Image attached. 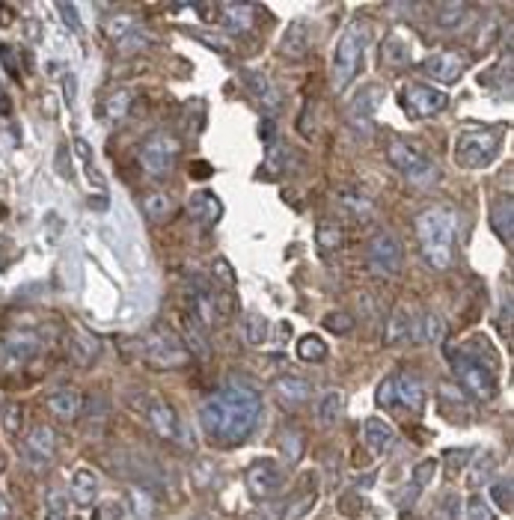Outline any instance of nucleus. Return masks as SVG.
I'll list each match as a JSON object with an SVG mask.
<instances>
[{"label": "nucleus", "mask_w": 514, "mask_h": 520, "mask_svg": "<svg viewBox=\"0 0 514 520\" xmlns=\"http://www.w3.org/2000/svg\"><path fill=\"white\" fill-rule=\"evenodd\" d=\"M259 413H262L259 392L244 384H229L220 392H214L211 399H206V405L199 408V426L211 443L232 446L253 431Z\"/></svg>", "instance_id": "obj_1"}, {"label": "nucleus", "mask_w": 514, "mask_h": 520, "mask_svg": "<svg viewBox=\"0 0 514 520\" xmlns=\"http://www.w3.org/2000/svg\"><path fill=\"white\" fill-rule=\"evenodd\" d=\"M416 241H420L425 265L437 271H446L455 262V236H458V217L455 211L443 206H432L420 211L416 217Z\"/></svg>", "instance_id": "obj_2"}, {"label": "nucleus", "mask_w": 514, "mask_h": 520, "mask_svg": "<svg viewBox=\"0 0 514 520\" xmlns=\"http://www.w3.org/2000/svg\"><path fill=\"white\" fill-rule=\"evenodd\" d=\"M449 366L461 380V387L470 392V399L476 401H494L499 396V380H497V369L479 360L476 354H467L461 348H449Z\"/></svg>", "instance_id": "obj_3"}, {"label": "nucleus", "mask_w": 514, "mask_h": 520, "mask_svg": "<svg viewBox=\"0 0 514 520\" xmlns=\"http://www.w3.org/2000/svg\"><path fill=\"white\" fill-rule=\"evenodd\" d=\"M387 161L399 169V173L408 178L416 188H428L437 182V164L432 155H425L420 146L404 140V137H395L387 143Z\"/></svg>", "instance_id": "obj_4"}, {"label": "nucleus", "mask_w": 514, "mask_h": 520, "mask_svg": "<svg viewBox=\"0 0 514 520\" xmlns=\"http://www.w3.org/2000/svg\"><path fill=\"white\" fill-rule=\"evenodd\" d=\"M502 134L494 129H470L455 140V164L461 169H485L497 161Z\"/></svg>", "instance_id": "obj_5"}, {"label": "nucleus", "mask_w": 514, "mask_h": 520, "mask_svg": "<svg viewBox=\"0 0 514 520\" xmlns=\"http://www.w3.org/2000/svg\"><path fill=\"white\" fill-rule=\"evenodd\" d=\"M363 60V27L360 24H348L342 30V36L336 42L334 51V66H330V81H334V90L342 92L351 81L357 78Z\"/></svg>", "instance_id": "obj_6"}, {"label": "nucleus", "mask_w": 514, "mask_h": 520, "mask_svg": "<svg viewBox=\"0 0 514 520\" xmlns=\"http://www.w3.org/2000/svg\"><path fill=\"white\" fill-rule=\"evenodd\" d=\"M188 348L170 327H152L143 336V360L155 369H179L188 363Z\"/></svg>", "instance_id": "obj_7"}, {"label": "nucleus", "mask_w": 514, "mask_h": 520, "mask_svg": "<svg viewBox=\"0 0 514 520\" xmlns=\"http://www.w3.org/2000/svg\"><path fill=\"white\" fill-rule=\"evenodd\" d=\"M179 140L173 134L167 131H158L152 134L149 140L141 146V155H137V161H141V169L146 176L152 178H164L173 173V167L179 161Z\"/></svg>", "instance_id": "obj_8"}, {"label": "nucleus", "mask_w": 514, "mask_h": 520, "mask_svg": "<svg viewBox=\"0 0 514 520\" xmlns=\"http://www.w3.org/2000/svg\"><path fill=\"white\" fill-rule=\"evenodd\" d=\"M399 104L416 122V120H428V116L441 113L449 104V95L437 87H428V83L408 81V83H402V90H399Z\"/></svg>", "instance_id": "obj_9"}, {"label": "nucleus", "mask_w": 514, "mask_h": 520, "mask_svg": "<svg viewBox=\"0 0 514 520\" xmlns=\"http://www.w3.org/2000/svg\"><path fill=\"white\" fill-rule=\"evenodd\" d=\"M141 401L143 405H137L141 408V417L146 419V426L152 429L160 440H170V443L181 440V419L167 399H160L158 392H146Z\"/></svg>", "instance_id": "obj_10"}, {"label": "nucleus", "mask_w": 514, "mask_h": 520, "mask_svg": "<svg viewBox=\"0 0 514 520\" xmlns=\"http://www.w3.org/2000/svg\"><path fill=\"white\" fill-rule=\"evenodd\" d=\"M366 262L378 277H395L404 265V247L399 236L393 232H378L366 244Z\"/></svg>", "instance_id": "obj_11"}, {"label": "nucleus", "mask_w": 514, "mask_h": 520, "mask_svg": "<svg viewBox=\"0 0 514 520\" xmlns=\"http://www.w3.org/2000/svg\"><path fill=\"white\" fill-rule=\"evenodd\" d=\"M104 36L120 54H134V51L149 48V42H152V36L134 15H111L104 21Z\"/></svg>", "instance_id": "obj_12"}, {"label": "nucleus", "mask_w": 514, "mask_h": 520, "mask_svg": "<svg viewBox=\"0 0 514 520\" xmlns=\"http://www.w3.org/2000/svg\"><path fill=\"white\" fill-rule=\"evenodd\" d=\"M42 351V336L36 331H13L0 339V369L13 371L27 366Z\"/></svg>", "instance_id": "obj_13"}, {"label": "nucleus", "mask_w": 514, "mask_h": 520, "mask_svg": "<svg viewBox=\"0 0 514 520\" xmlns=\"http://www.w3.org/2000/svg\"><path fill=\"white\" fill-rule=\"evenodd\" d=\"M244 482H247V491L253 500H274V496L283 491V467L271 458L253 461L247 467Z\"/></svg>", "instance_id": "obj_14"}, {"label": "nucleus", "mask_w": 514, "mask_h": 520, "mask_svg": "<svg viewBox=\"0 0 514 520\" xmlns=\"http://www.w3.org/2000/svg\"><path fill=\"white\" fill-rule=\"evenodd\" d=\"M57 455V434L51 426H34L24 440H21V458H24L34 470H45Z\"/></svg>", "instance_id": "obj_15"}, {"label": "nucleus", "mask_w": 514, "mask_h": 520, "mask_svg": "<svg viewBox=\"0 0 514 520\" xmlns=\"http://www.w3.org/2000/svg\"><path fill=\"white\" fill-rule=\"evenodd\" d=\"M271 396L280 408H301L313 396V384L297 375H280L271 380Z\"/></svg>", "instance_id": "obj_16"}, {"label": "nucleus", "mask_w": 514, "mask_h": 520, "mask_svg": "<svg viewBox=\"0 0 514 520\" xmlns=\"http://www.w3.org/2000/svg\"><path fill=\"white\" fill-rule=\"evenodd\" d=\"M313 39H315V30H313V21L309 18H295L292 24L286 27V34L280 36V51L286 57L292 60H301L313 51Z\"/></svg>", "instance_id": "obj_17"}, {"label": "nucleus", "mask_w": 514, "mask_h": 520, "mask_svg": "<svg viewBox=\"0 0 514 520\" xmlns=\"http://www.w3.org/2000/svg\"><path fill=\"white\" fill-rule=\"evenodd\" d=\"M318 503V473H304L301 482H297L292 500L286 506V520H304Z\"/></svg>", "instance_id": "obj_18"}, {"label": "nucleus", "mask_w": 514, "mask_h": 520, "mask_svg": "<svg viewBox=\"0 0 514 520\" xmlns=\"http://www.w3.org/2000/svg\"><path fill=\"white\" fill-rule=\"evenodd\" d=\"M464 69H467V60L458 54V51H441V54H432L422 63V72L428 78L441 83H455L464 74Z\"/></svg>", "instance_id": "obj_19"}, {"label": "nucleus", "mask_w": 514, "mask_h": 520, "mask_svg": "<svg viewBox=\"0 0 514 520\" xmlns=\"http://www.w3.org/2000/svg\"><path fill=\"white\" fill-rule=\"evenodd\" d=\"M66 351H69V360L74 366L90 369L95 360H99L102 345H99V339L83 331V327H72L69 336H66Z\"/></svg>", "instance_id": "obj_20"}, {"label": "nucleus", "mask_w": 514, "mask_h": 520, "mask_svg": "<svg viewBox=\"0 0 514 520\" xmlns=\"http://www.w3.org/2000/svg\"><path fill=\"white\" fill-rule=\"evenodd\" d=\"M381 101H383V90L381 87H366L354 99V104L348 108V122L354 125L357 134H369L372 131V116H374V111H378Z\"/></svg>", "instance_id": "obj_21"}, {"label": "nucleus", "mask_w": 514, "mask_h": 520, "mask_svg": "<svg viewBox=\"0 0 514 520\" xmlns=\"http://www.w3.org/2000/svg\"><path fill=\"white\" fill-rule=\"evenodd\" d=\"M393 392H395V405H402L411 413H422L425 408V387L422 380L411 375V371H402V375H393Z\"/></svg>", "instance_id": "obj_22"}, {"label": "nucleus", "mask_w": 514, "mask_h": 520, "mask_svg": "<svg viewBox=\"0 0 514 520\" xmlns=\"http://www.w3.org/2000/svg\"><path fill=\"white\" fill-rule=\"evenodd\" d=\"M241 81H244V87H247V92H253V99L262 104L265 111H280V104H283V99H280V92H276V87H274V81L267 78L265 72H256V69H244L241 72Z\"/></svg>", "instance_id": "obj_23"}, {"label": "nucleus", "mask_w": 514, "mask_h": 520, "mask_svg": "<svg viewBox=\"0 0 514 520\" xmlns=\"http://www.w3.org/2000/svg\"><path fill=\"white\" fill-rule=\"evenodd\" d=\"M336 206L354 223H369L374 217V203L354 185H345L336 190Z\"/></svg>", "instance_id": "obj_24"}, {"label": "nucleus", "mask_w": 514, "mask_h": 520, "mask_svg": "<svg viewBox=\"0 0 514 520\" xmlns=\"http://www.w3.org/2000/svg\"><path fill=\"white\" fill-rule=\"evenodd\" d=\"M214 15H218V24L235 30V34H247L256 27L253 4H214Z\"/></svg>", "instance_id": "obj_25"}, {"label": "nucleus", "mask_w": 514, "mask_h": 520, "mask_svg": "<svg viewBox=\"0 0 514 520\" xmlns=\"http://www.w3.org/2000/svg\"><path fill=\"white\" fill-rule=\"evenodd\" d=\"M411 51H413V45H411V34H408V30H404V27H393L390 34H387V39H383V45H381V57H383L387 66L402 69V66H408V63H411Z\"/></svg>", "instance_id": "obj_26"}, {"label": "nucleus", "mask_w": 514, "mask_h": 520, "mask_svg": "<svg viewBox=\"0 0 514 520\" xmlns=\"http://www.w3.org/2000/svg\"><path fill=\"white\" fill-rule=\"evenodd\" d=\"M490 226L494 232L502 238L506 247H511V236H514V199L506 190V194H499L494 199V206H490Z\"/></svg>", "instance_id": "obj_27"}, {"label": "nucleus", "mask_w": 514, "mask_h": 520, "mask_svg": "<svg viewBox=\"0 0 514 520\" xmlns=\"http://www.w3.org/2000/svg\"><path fill=\"white\" fill-rule=\"evenodd\" d=\"M45 405H48V410H51L57 419H63V422H72V419L81 413V408H83V399H81V392H78V390L63 387V390H53V392H48Z\"/></svg>", "instance_id": "obj_28"}, {"label": "nucleus", "mask_w": 514, "mask_h": 520, "mask_svg": "<svg viewBox=\"0 0 514 520\" xmlns=\"http://www.w3.org/2000/svg\"><path fill=\"white\" fill-rule=\"evenodd\" d=\"M188 215L199 220L202 226H214V223L223 217V203L211 194V190H197L188 203Z\"/></svg>", "instance_id": "obj_29"}, {"label": "nucleus", "mask_w": 514, "mask_h": 520, "mask_svg": "<svg viewBox=\"0 0 514 520\" xmlns=\"http://www.w3.org/2000/svg\"><path fill=\"white\" fill-rule=\"evenodd\" d=\"M363 440H366L369 446V452L372 455H383L393 446L395 440V431L387 419H381V417H369L366 422H363Z\"/></svg>", "instance_id": "obj_30"}, {"label": "nucleus", "mask_w": 514, "mask_h": 520, "mask_svg": "<svg viewBox=\"0 0 514 520\" xmlns=\"http://www.w3.org/2000/svg\"><path fill=\"white\" fill-rule=\"evenodd\" d=\"M69 494H72L74 506H81V508L92 506V503H95V496H99V476H95L92 470H87V467L74 470Z\"/></svg>", "instance_id": "obj_31"}, {"label": "nucleus", "mask_w": 514, "mask_h": 520, "mask_svg": "<svg viewBox=\"0 0 514 520\" xmlns=\"http://www.w3.org/2000/svg\"><path fill=\"white\" fill-rule=\"evenodd\" d=\"M434 473H437V458H425L413 467V476H411V485H408V491H404V500L402 506L404 508H411L416 500H420V494L428 491V485L434 482Z\"/></svg>", "instance_id": "obj_32"}, {"label": "nucleus", "mask_w": 514, "mask_h": 520, "mask_svg": "<svg viewBox=\"0 0 514 520\" xmlns=\"http://www.w3.org/2000/svg\"><path fill=\"white\" fill-rule=\"evenodd\" d=\"M181 339H185V345L190 354H197L199 360H206L209 357V331L202 327L194 315H181Z\"/></svg>", "instance_id": "obj_33"}, {"label": "nucleus", "mask_w": 514, "mask_h": 520, "mask_svg": "<svg viewBox=\"0 0 514 520\" xmlns=\"http://www.w3.org/2000/svg\"><path fill=\"white\" fill-rule=\"evenodd\" d=\"M446 336V324L441 315L434 313H422L420 318H413V331L411 339H416L420 345H437Z\"/></svg>", "instance_id": "obj_34"}, {"label": "nucleus", "mask_w": 514, "mask_h": 520, "mask_svg": "<svg viewBox=\"0 0 514 520\" xmlns=\"http://www.w3.org/2000/svg\"><path fill=\"white\" fill-rule=\"evenodd\" d=\"M143 215L152 223H167L176 215V199L167 194V190H149L143 197Z\"/></svg>", "instance_id": "obj_35"}, {"label": "nucleus", "mask_w": 514, "mask_h": 520, "mask_svg": "<svg viewBox=\"0 0 514 520\" xmlns=\"http://www.w3.org/2000/svg\"><path fill=\"white\" fill-rule=\"evenodd\" d=\"M470 9L467 4H437L434 6V21H437V27H443V30H458V27H464L467 21H470Z\"/></svg>", "instance_id": "obj_36"}, {"label": "nucleus", "mask_w": 514, "mask_h": 520, "mask_svg": "<svg viewBox=\"0 0 514 520\" xmlns=\"http://www.w3.org/2000/svg\"><path fill=\"white\" fill-rule=\"evenodd\" d=\"M345 417V396L339 390H327L318 401V422L325 429L336 426V422Z\"/></svg>", "instance_id": "obj_37"}, {"label": "nucleus", "mask_w": 514, "mask_h": 520, "mask_svg": "<svg viewBox=\"0 0 514 520\" xmlns=\"http://www.w3.org/2000/svg\"><path fill=\"white\" fill-rule=\"evenodd\" d=\"M131 101H134V92L131 90H113L104 99V104H102L104 122H111V125L122 122L125 116H128V111H131Z\"/></svg>", "instance_id": "obj_38"}, {"label": "nucleus", "mask_w": 514, "mask_h": 520, "mask_svg": "<svg viewBox=\"0 0 514 520\" xmlns=\"http://www.w3.org/2000/svg\"><path fill=\"white\" fill-rule=\"evenodd\" d=\"M315 244L321 253H336V250H342V244H345V232H342L336 220L325 217V220H318V226H315Z\"/></svg>", "instance_id": "obj_39"}, {"label": "nucleus", "mask_w": 514, "mask_h": 520, "mask_svg": "<svg viewBox=\"0 0 514 520\" xmlns=\"http://www.w3.org/2000/svg\"><path fill=\"white\" fill-rule=\"evenodd\" d=\"M327 354H330L327 351V342L318 333H306V336L297 339V357H301L304 363L318 366V363H325Z\"/></svg>", "instance_id": "obj_40"}, {"label": "nucleus", "mask_w": 514, "mask_h": 520, "mask_svg": "<svg viewBox=\"0 0 514 520\" xmlns=\"http://www.w3.org/2000/svg\"><path fill=\"white\" fill-rule=\"evenodd\" d=\"M488 496L502 515H511L514 512V482H511V476H499V479L490 482Z\"/></svg>", "instance_id": "obj_41"}, {"label": "nucleus", "mask_w": 514, "mask_h": 520, "mask_svg": "<svg viewBox=\"0 0 514 520\" xmlns=\"http://www.w3.org/2000/svg\"><path fill=\"white\" fill-rule=\"evenodd\" d=\"M72 146H74V152H78V158H81L83 169H87L90 182H92L95 188H99V190H104V188H107V182H104V176L99 173V167L92 164V149H90V143L83 140V137H74V140H72Z\"/></svg>", "instance_id": "obj_42"}, {"label": "nucleus", "mask_w": 514, "mask_h": 520, "mask_svg": "<svg viewBox=\"0 0 514 520\" xmlns=\"http://www.w3.org/2000/svg\"><path fill=\"white\" fill-rule=\"evenodd\" d=\"M267 318L262 313H247L244 315V339H247L250 345L259 348L262 342H267Z\"/></svg>", "instance_id": "obj_43"}, {"label": "nucleus", "mask_w": 514, "mask_h": 520, "mask_svg": "<svg viewBox=\"0 0 514 520\" xmlns=\"http://www.w3.org/2000/svg\"><path fill=\"white\" fill-rule=\"evenodd\" d=\"M411 331H413V315L411 313H404L399 310L393 318H390V324H387V342L395 345V342H404V339H411Z\"/></svg>", "instance_id": "obj_44"}, {"label": "nucleus", "mask_w": 514, "mask_h": 520, "mask_svg": "<svg viewBox=\"0 0 514 520\" xmlns=\"http://www.w3.org/2000/svg\"><path fill=\"white\" fill-rule=\"evenodd\" d=\"M211 274H214V283H218V289H214V292H235V283H238V277H235L232 265L227 259H214Z\"/></svg>", "instance_id": "obj_45"}, {"label": "nucleus", "mask_w": 514, "mask_h": 520, "mask_svg": "<svg viewBox=\"0 0 514 520\" xmlns=\"http://www.w3.org/2000/svg\"><path fill=\"white\" fill-rule=\"evenodd\" d=\"M464 520H497L494 515V508L488 506L485 496H467V503H464Z\"/></svg>", "instance_id": "obj_46"}, {"label": "nucleus", "mask_w": 514, "mask_h": 520, "mask_svg": "<svg viewBox=\"0 0 514 520\" xmlns=\"http://www.w3.org/2000/svg\"><path fill=\"white\" fill-rule=\"evenodd\" d=\"M494 467H497L494 452H481V455H479V461H476V467H473V473H470L467 485H470V487H479V485H485V482H488V476H490V470H494Z\"/></svg>", "instance_id": "obj_47"}, {"label": "nucleus", "mask_w": 514, "mask_h": 520, "mask_svg": "<svg viewBox=\"0 0 514 520\" xmlns=\"http://www.w3.org/2000/svg\"><path fill=\"white\" fill-rule=\"evenodd\" d=\"M321 327L330 333H336V336H345L354 331V315H348V313H330L321 318Z\"/></svg>", "instance_id": "obj_48"}, {"label": "nucleus", "mask_w": 514, "mask_h": 520, "mask_svg": "<svg viewBox=\"0 0 514 520\" xmlns=\"http://www.w3.org/2000/svg\"><path fill=\"white\" fill-rule=\"evenodd\" d=\"M292 155L286 146L280 143H274V146H267V155H265V176H276V173H283L286 169V158Z\"/></svg>", "instance_id": "obj_49"}, {"label": "nucleus", "mask_w": 514, "mask_h": 520, "mask_svg": "<svg viewBox=\"0 0 514 520\" xmlns=\"http://www.w3.org/2000/svg\"><path fill=\"white\" fill-rule=\"evenodd\" d=\"M42 520H69V506L57 491L45 494V517Z\"/></svg>", "instance_id": "obj_50"}, {"label": "nucleus", "mask_w": 514, "mask_h": 520, "mask_svg": "<svg viewBox=\"0 0 514 520\" xmlns=\"http://www.w3.org/2000/svg\"><path fill=\"white\" fill-rule=\"evenodd\" d=\"M0 63H4V69H6V74L13 81H21V57H18V51H15V45H9V42H0Z\"/></svg>", "instance_id": "obj_51"}, {"label": "nucleus", "mask_w": 514, "mask_h": 520, "mask_svg": "<svg viewBox=\"0 0 514 520\" xmlns=\"http://www.w3.org/2000/svg\"><path fill=\"white\" fill-rule=\"evenodd\" d=\"M470 458H473V449H464V446L461 449H446V455H443L449 473H461Z\"/></svg>", "instance_id": "obj_52"}, {"label": "nucleus", "mask_w": 514, "mask_h": 520, "mask_svg": "<svg viewBox=\"0 0 514 520\" xmlns=\"http://www.w3.org/2000/svg\"><path fill=\"white\" fill-rule=\"evenodd\" d=\"M339 512L348 515V517H357L363 512V496L357 491H348L339 496Z\"/></svg>", "instance_id": "obj_53"}, {"label": "nucleus", "mask_w": 514, "mask_h": 520, "mask_svg": "<svg viewBox=\"0 0 514 520\" xmlns=\"http://www.w3.org/2000/svg\"><path fill=\"white\" fill-rule=\"evenodd\" d=\"M92 520H122V506L116 500H107V503H99L92 512Z\"/></svg>", "instance_id": "obj_54"}, {"label": "nucleus", "mask_w": 514, "mask_h": 520, "mask_svg": "<svg viewBox=\"0 0 514 520\" xmlns=\"http://www.w3.org/2000/svg\"><path fill=\"white\" fill-rule=\"evenodd\" d=\"M57 13L63 15V21H66V27H72L74 34H81V30H83V24H81L78 6H74V4H57Z\"/></svg>", "instance_id": "obj_55"}, {"label": "nucleus", "mask_w": 514, "mask_h": 520, "mask_svg": "<svg viewBox=\"0 0 514 520\" xmlns=\"http://www.w3.org/2000/svg\"><path fill=\"white\" fill-rule=\"evenodd\" d=\"M455 515H458V500L452 494H446L441 500V506H437L434 520H455Z\"/></svg>", "instance_id": "obj_56"}, {"label": "nucleus", "mask_w": 514, "mask_h": 520, "mask_svg": "<svg viewBox=\"0 0 514 520\" xmlns=\"http://www.w3.org/2000/svg\"><path fill=\"white\" fill-rule=\"evenodd\" d=\"M378 405L381 408H395V392H393V375L390 378H383L381 380V387H378Z\"/></svg>", "instance_id": "obj_57"}, {"label": "nucleus", "mask_w": 514, "mask_h": 520, "mask_svg": "<svg viewBox=\"0 0 514 520\" xmlns=\"http://www.w3.org/2000/svg\"><path fill=\"white\" fill-rule=\"evenodd\" d=\"M301 446H304V440L297 438L295 431H286V434H283V452L288 449V461H297V458H301Z\"/></svg>", "instance_id": "obj_58"}, {"label": "nucleus", "mask_w": 514, "mask_h": 520, "mask_svg": "<svg viewBox=\"0 0 514 520\" xmlns=\"http://www.w3.org/2000/svg\"><path fill=\"white\" fill-rule=\"evenodd\" d=\"M190 36H194V39H202L209 48H218V51H227V48H229V39H223V36H218V34L211 36V34H197V30H194V34H190Z\"/></svg>", "instance_id": "obj_59"}, {"label": "nucleus", "mask_w": 514, "mask_h": 520, "mask_svg": "<svg viewBox=\"0 0 514 520\" xmlns=\"http://www.w3.org/2000/svg\"><path fill=\"white\" fill-rule=\"evenodd\" d=\"M259 134H262L265 146H274V143H276V125H274L271 116H265V120H262V125H259Z\"/></svg>", "instance_id": "obj_60"}, {"label": "nucleus", "mask_w": 514, "mask_h": 520, "mask_svg": "<svg viewBox=\"0 0 514 520\" xmlns=\"http://www.w3.org/2000/svg\"><path fill=\"white\" fill-rule=\"evenodd\" d=\"M6 431H9V434L18 431V408H15V405L6 410Z\"/></svg>", "instance_id": "obj_61"}, {"label": "nucleus", "mask_w": 514, "mask_h": 520, "mask_svg": "<svg viewBox=\"0 0 514 520\" xmlns=\"http://www.w3.org/2000/svg\"><path fill=\"white\" fill-rule=\"evenodd\" d=\"M0 520H13V506L4 494H0Z\"/></svg>", "instance_id": "obj_62"}, {"label": "nucleus", "mask_w": 514, "mask_h": 520, "mask_svg": "<svg viewBox=\"0 0 514 520\" xmlns=\"http://www.w3.org/2000/svg\"><path fill=\"white\" fill-rule=\"evenodd\" d=\"M66 104H69V108L74 104V74H69V78H66Z\"/></svg>", "instance_id": "obj_63"}, {"label": "nucleus", "mask_w": 514, "mask_h": 520, "mask_svg": "<svg viewBox=\"0 0 514 520\" xmlns=\"http://www.w3.org/2000/svg\"><path fill=\"white\" fill-rule=\"evenodd\" d=\"M0 470H4V455H0Z\"/></svg>", "instance_id": "obj_64"}]
</instances>
